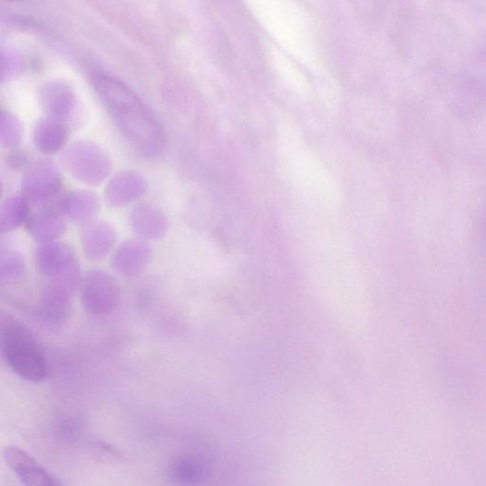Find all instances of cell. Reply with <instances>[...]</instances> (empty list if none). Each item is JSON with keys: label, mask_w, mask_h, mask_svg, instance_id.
Instances as JSON below:
<instances>
[{"label": "cell", "mask_w": 486, "mask_h": 486, "mask_svg": "<svg viewBox=\"0 0 486 486\" xmlns=\"http://www.w3.org/2000/svg\"><path fill=\"white\" fill-rule=\"evenodd\" d=\"M92 85L115 124L140 153L153 157L164 150L163 129L131 89L104 73L94 74Z\"/></svg>", "instance_id": "cell-1"}, {"label": "cell", "mask_w": 486, "mask_h": 486, "mask_svg": "<svg viewBox=\"0 0 486 486\" xmlns=\"http://www.w3.org/2000/svg\"><path fill=\"white\" fill-rule=\"evenodd\" d=\"M0 349L10 369L32 382L48 376V363L42 348L22 323L5 316L0 321Z\"/></svg>", "instance_id": "cell-2"}, {"label": "cell", "mask_w": 486, "mask_h": 486, "mask_svg": "<svg viewBox=\"0 0 486 486\" xmlns=\"http://www.w3.org/2000/svg\"><path fill=\"white\" fill-rule=\"evenodd\" d=\"M63 165L76 180L98 186L110 174L112 161L107 153L90 141H77L63 154Z\"/></svg>", "instance_id": "cell-3"}, {"label": "cell", "mask_w": 486, "mask_h": 486, "mask_svg": "<svg viewBox=\"0 0 486 486\" xmlns=\"http://www.w3.org/2000/svg\"><path fill=\"white\" fill-rule=\"evenodd\" d=\"M63 186V175L50 160L33 164L23 178V196L34 204H43L53 198Z\"/></svg>", "instance_id": "cell-4"}, {"label": "cell", "mask_w": 486, "mask_h": 486, "mask_svg": "<svg viewBox=\"0 0 486 486\" xmlns=\"http://www.w3.org/2000/svg\"><path fill=\"white\" fill-rule=\"evenodd\" d=\"M37 271L47 278L63 274L77 266L73 250L65 242L42 243L34 256Z\"/></svg>", "instance_id": "cell-5"}, {"label": "cell", "mask_w": 486, "mask_h": 486, "mask_svg": "<svg viewBox=\"0 0 486 486\" xmlns=\"http://www.w3.org/2000/svg\"><path fill=\"white\" fill-rule=\"evenodd\" d=\"M8 467L23 483L30 486H56L59 482L22 449L8 447L4 452Z\"/></svg>", "instance_id": "cell-6"}, {"label": "cell", "mask_w": 486, "mask_h": 486, "mask_svg": "<svg viewBox=\"0 0 486 486\" xmlns=\"http://www.w3.org/2000/svg\"><path fill=\"white\" fill-rule=\"evenodd\" d=\"M116 295L112 279L102 271L90 272L83 287V303L85 309L93 315L106 312L112 306Z\"/></svg>", "instance_id": "cell-7"}, {"label": "cell", "mask_w": 486, "mask_h": 486, "mask_svg": "<svg viewBox=\"0 0 486 486\" xmlns=\"http://www.w3.org/2000/svg\"><path fill=\"white\" fill-rule=\"evenodd\" d=\"M147 190V182L135 172H121L112 179L106 189V199L112 207L130 204Z\"/></svg>", "instance_id": "cell-8"}, {"label": "cell", "mask_w": 486, "mask_h": 486, "mask_svg": "<svg viewBox=\"0 0 486 486\" xmlns=\"http://www.w3.org/2000/svg\"><path fill=\"white\" fill-rule=\"evenodd\" d=\"M69 139L65 122L46 118L37 122L34 131V143L44 154H53L64 149Z\"/></svg>", "instance_id": "cell-9"}, {"label": "cell", "mask_w": 486, "mask_h": 486, "mask_svg": "<svg viewBox=\"0 0 486 486\" xmlns=\"http://www.w3.org/2000/svg\"><path fill=\"white\" fill-rule=\"evenodd\" d=\"M115 232L105 222H91L81 233L83 251L92 260L104 258L115 243Z\"/></svg>", "instance_id": "cell-10"}, {"label": "cell", "mask_w": 486, "mask_h": 486, "mask_svg": "<svg viewBox=\"0 0 486 486\" xmlns=\"http://www.w3.org/2000/svg\"><path fill=\"white\" fill-rule=\"evenodd\" d=\"M42 104L49 118L66 122L75 108V97L63 83L47 84L42 91Z\"/></svg>", "instance_id": "cell-11"}, {"label": "cell", "mask_w": 486, "mask_h": 486, "mask_svg": "<svg viewBox=\"0 0 486 486\" xmlns=\"http://www.w3.org/2000/svg\"><path fill=\"white\" fill-rule=\"evenodd\" d=\"M99 207L98 197L89 190H73L60 200V212L75 222L90 221Z\"/></svg>", "instance_id": "cell-12"}, {"label": "cell", "mask_w": 486, "mask_h": 486, "mask_svg": "<svg viewBox=\"0 0 486 486\" xmlns=\"http://www.w3.org/2000/svg\"><path fill=\"white\" fill-rule=\"evenodd\" d=\"M28 231L40 243L53 241L66 232L65 220L58 211L45 209L35 213L28 222Z\"/></svg>", "instance_id": "cell-13"}, {"label": "cell", "mask_w": 486, "mask_h": 486, "mask_svg": "<svg viewBox=\"0 0 486 486\" xmlns=\"http://www.w3.org/2000/svg\"><path fill=\"white\" fill-rule=\"evenodd\" d=\"M150 258V247L144 242L128 241L117 250L112 266L120 273L133 275L148 265Z\"/></svg>", "instance_id": "cell-14"}, {"label": "cell", "mask_w": 486, "mask_h": 486, "mask_svg": "<svg viewBox=\"0 0 486 486\" xmlns=\"http://www.w3.org/2000/svg\"><path fill=\"white\" fill-rule=\"evenodd\" d=\"M132 227L136 233L147 238H156L166 231V219L156 209L143 206L132 215Z\"/></svg>", "instance_id": "cell-15"}, {"label": "cell", "mask_w": 486, "mask_h": 486, "mask_svg": "<svg viewBox=\"0 0 486 486\" xmlns=\"http://www.w3.org/2000/svg\"><path fill=\"white\" fill-rule=\"evenodd\" d=\"M29 216V201L24 196L12 197L0 207V231L10 232L19 227Z\"/></svg>", "instance_id": "cell-16"}, {"label": "cell", "mask_w": 486, "mask_h": 486, "mask_svg": "<svg viewBox=\"0 0 486 486\" xmlns=\"http://www.w3.org/2000/svg\"><path fill=\"white\" fill-rule=\"evenodd\" d=\"M24 137V126L15 114L0 106V146L15 149Z\"/></svg>", "instance_id": "cell-17"}, {"label": "cell", "mask_w": 486, "mask_h": 486, "mask_svg": "<svg viewBox=\"0 0 486 486\" xmlns=\"http://www.w3.org/2000/svg\"><path fill=\"white\" fill-rule=\"evenodd\" d=\"M25 261L15 249L0 248V283H11L23 277Z\"/></svg>", "instance_id": "cell-18"}, {"label": "cell", "mask_w": 486, "mask_h": 486, "mask_svg": "<svg viewBox=\"0 0 486 486\" xmlns=\"http://www.w3.org/2000/svg\"><path fill=\"white\" fill-rule=\"evenodd\" d=\"M27 161L28 157L23 151H13L7 155V164L15 170L24 168Z\"/></svg>", "instance_id": "cell-19"}, {"label": "cell", "mask_w": 486, "mask_h": 486, "mask_svg": "<svg viewBox=\"0 0 486 486\" xmlns=\"http://www.w3.org/2000/svg\"><path fill=\"white\" fill-rule=\"evenodd\" d=\"M3 192H4L3 184L2 182H0V198H2Z\"/></svg>", "instance_id": "cell-20"}, {"label": "cell", "mask_w": 486, "mask_h": 486, "mask_svg": "<svg viewBox=\"0 0 486 486\" xmlns=\"http://www.w3.org/2000/svg\"><path fill=\"white\" fill-rule=\"evenodd\" d=\"M4 317H5V316L2 315V313H0V321H2Z\"/></svg>", "instance_id": "cell-21"}, {"label": "cell", "mask_w": 486, "mask_h": 486, "mask_svg": "<svg viewBox=\"0 0 486 486\" xmlns=\"http://www.w3.org/2000/svg\"><path fill=\"white\" fill-rule=\"evenodd\" d=\"M9 2H16V0H9Z\"/></svg>", "instance_id": "cell-22"}]
</instances>
